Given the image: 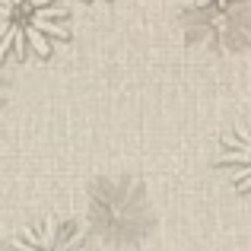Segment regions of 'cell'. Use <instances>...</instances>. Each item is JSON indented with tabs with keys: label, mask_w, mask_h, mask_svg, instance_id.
<instances>
[{
	"label": "cell",
	"mask_w": 251,
	"mask_h": 251,
	"mask_svg": "<svg viewBox=\"0 0 251 251\" xmlns=\"http://www.w3.org/2000/svg\"><path fill=\"white\" fill-rule=\"evenodd\" d=\"M70 42L64 0H0V57H51Z\"/></svg>",
	"instance_id": "cell-1"
},
{
	"label": "cell",
	"mask_w": 251,
	"mask_h": 251,
	"mask_svg": "<svg viewBox=\"0 0 251 251\" xmlns=\"http://www.w3.org/2000/svg\"><path fill=\"white\" fill-rule=\"evenodd\" d=\"M153 210L143 184L130 175H102L89 188V226L108 245H137L147 239Z\"/></svg>",
	"instance_id": "cell-2"
},
{
	"label": "cell",
	"mask_w": 251,
	"mask_h": 251,
	"mask_svg": "<svg viewBox=\"0 0 251 251\" xmlns=\"http://www.w3.org/2000/svg\"><path fill=\"white\" fill-rule=\"evenodd\" d=\"M6 251H89L83 232L70 220H38L32 226H19Z\"/></svg>",
	"instance_id": "cell-3"
},
{
	"label": "cell",
	"mask_w": 251,
	"mask_h": 251,
	"mask_svg": "<svg viewBox=\"0 0 251 251\" xmlns=\"http://www.w3.org/2000/svg\"><path fill=\"white\" fill-rule=\"evenodd\" d=\"M216 162L239 194H251V121H242L223 134Z\"/></svg>",
	"instance_id": "cell-4"
},
{
	"label": "cell",
	"mask_w": 251,
	"mask_h": 251,
	"mask_svg": "<svg viewBox=\"0 0 251 251\" xmlns=\"http://www.w3.org/2000/svg\"><path fill=\"white\" fill-rule=\"evenodd\" d=\"M191 6H197V10H223V6H229L232 0H188Z\"/></svg>",
	"instance_id": "cell-5"
},
{
	"label": "cell",
	"mask_w": 251,
	"mask_h": 251,
	"mask_svg": "<svg viewBox=\"0 0 251 251\" xmlns=\"http://www.w3.org/2000/svg\"><path fill=\"white\" fill-rule=\"evenodd\" d=\"M86 3H92V0H86Z\"/></svg>",
	"instance_id": "cell-6"
},
{
	"label": "cell",
	"mask_w": 251,
	"mask_h": 251,
	"mask_svg": "<svg viewBox=\"0 0 251 251\" xmlns=\"http://www.w3.org/2000/svg\"><path fill=\"white\" fill-rule=\"evenodd\" d=\"M0 251H3V245H0Z\"/></svg>",
	"instance_id": "cell-7"
}]
</instances>
